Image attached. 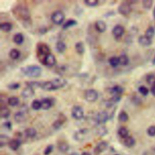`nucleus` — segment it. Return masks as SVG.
<instances>
[{"label":"nucleus","instance_id":"e433bc0d","mask_svg":"<svg viewBox=\"0 0 155 155\" xmlns=\"http://www.w3.org/2000/svg\"><path fill=\"white\" fill-rule=\"evenodd\" d=\"M10 57L13 59H17L20 57V52L16 48H13L9 52Z\"/></svg>","mask_w":155,"mask_h":155},{"label":"nucleus","instance_id":"aec40b11","mask_svg":"<svg viewBox=\"0 0 155 155\" xmlns=\"http://www.w3.org/2000/svg\"><path fill=\"white\" fill-rule=\"evenodd\" d=\"M26 112L21 110L18 111L14 115V119L17 123H21L24 121L26 119Z\"/></svg>","mask_w":155,"mask_h":155},{"label":"nucleus","instance_id":"72a5a7b5","mask_svg":"<svg viewBox=\"0 0 155 155\" xmlns=\"http://www.w3.org/2000/svg\"><path fill=\"white\" fill-rule=\"evenodd\" d=\"M77 21L75 20H73V19H69V20H67L66 23H64L63 24V29L66 30L68 28H69L70 27H72V26H76L77 24Z\"/></svg>","mask_w":155,"mask_h":155},{"label":"nucleus","instance_id":"20e7f679","mask_svg":"<svg viewBox=\"0 0 155 155\" xmlns=\"http://www.w3.org/2000/svg\"><path fill=\"white\" fill-rule=\"evenodd\" d=\"M65 18L64 13L61 10H57L54 12L51 16L52 21L56 24H61L63 23Z\"/></svg>","mask_w":155,"mask_h":155},{"label":"nucleus","instance_id":"412c9836","mask_svg":"<svg viewBox=\"0 0 155 155\" xmlns=\"http://www.w3.org/2000/svg\"><path fill=\"white\" fill-rule=\"evenodd\" d=\"M10 115V111L7 107L5 106V105L1 106V108H0V116H1V118H8L9 117Z\"/></svg>","mask_w":155,"mask_h":155},{"label":"nucleus","instance_id":"7c9ffc66","mask_svg":"<svg viewBox=\"0 0 155 155\" xmlns=\"http://www.w3.org/2000/svg\"><path fill=\"white\" fill-rule=\"evenodd\" d=\"M117 134L120 136L121 138L125 139L128 136V130L127 128L124 127H120L117 131Z\"/></svg>","mask_w":155,"mask_h":155},{"label":"nucleus","instance_id":"6e6552de","mask_svg":"<svg viewBox=\"0 0 155 155\" xmlns=\"http://www.w3.org/2000/svg\"><path fill=\"white\" fill-rule=\"evenodd\" d=\"M119 13L122 15H128L132 11V8L128 2H122L118 7Z\"/></svg>","mask_w":155,"mask_h":155},{"label":"nucleus","instance_id":"8fccbe9b","mask_svg":"<svg viewBox=\"0 0 155 155\" xmlns=\"http://www.w3.org/2000/svg\"><path fill=\"white\" fill-rule=\"evenodd\" d=\"M53 150V145H48L44 150V155H49Z\"/></svg>","mask_w":155,"mask_h":155},{"label":"nucleus","instance_id":"a19ab883","mask_svg":"<svg viewBox=\"0 0 155 155\" xmlns=\"http://www.w3.org/2000/svg\"><path fill=\"white\" fill-rule=\"evenodd\" d=\"M41 81H27L26 82V84L27 87H32L33 89L35 88H40Z\"/></svg>","mask_w":155,"mask_h":155},{"label":"nucleus","instance_id":"4be33fe9","mask_svg":"<svg viewBox=\"0 0 155 155\" xmlns=\"http://www.w3.org/2000/svg\"><path fill=\"white\" fill-rule=\"evenodd\" d=\"M42 104V109L44 110H48L52 106V101L50 98H44L41 101Z\"/></svg>","mask_w":155,"mask_h":155},{"label":"nucleus","instance_id":"f704fd0d","mask_svg":"<svg viewBox=\"0 0 155 155\" xmlns=\"http://www.w3.org/2000/svg\"><path fill=\"white\" fill-rule=\"evenodd\" d=\"M19 102H20L19 99L16 96H11L9 98H8V104L12 107L16 106V105L19 104Z\"/></svg>","mask_w":155,"mask_h":155},{"label":"nucleus","instance_id":"c9c22d12","mask_svg":"<svg viewBox=\"0 0 155 155\" xmlns=\"http://www.w3.org/2000/svg\"><path fill=\"white\" fill-rule=\"evenodd\" d=\"M109 63L111 67H116L119 64H120L119 57H112L110 58L109 59Z\"/></svg>","mask_w":155,"mask_h":155},{"label":"nucleus","instance_id":"5701e85b","mask_svg":"<svg viewBox=\"0 0 155 155\" xmlns=\"http://www.w3.org/2000/svg\"><path fill=\"white\" fill-rule=\"evenodd\" d=\"M138 42L141 45L143 46H148L152 44L151 39L148 38L145 35L141 36L138 39Z\"/></svg>","mask_w":155,"mask_h":155},{"label":"nucleus","instance_id":"9d476101","mask_svg":"<svg viewBox=\"0 0 155 155\" xmlns=\"http://www.w3.org/2000/svg\"><path fill=\"white\" fill-rule=\"evenodd\" d=\"M55 63H56L55 57L52 53H49L47 55H46L42 63L43 64H44L47 67H52L55 64Z\"/></svg>","mask_w":155,"mask_h":155},{"label":"nucleus","instance_id":"423d86ee","mask_svg":"<svg viewBox=\"0 0 155 155\" xmlns=\"http://www.w3.org/2000/svg\"><path fill=\"white\" fill-rule=\"evenodd\" d=\"M84 98L87 101L94 102L97 100L98 98V92L94 89H89L84 93Z\"/></svg>","mask_w":155,"mask_h":155},{"label":"nucleus","instance_id":"de8ad7c7","mask_svg":"<svg viewBox=\"0 0 155 155\" xmlns=\"http://www.w3.org/2000/svg\"><path fill=\"white\" fill-rule=\"evenodd\" d=\"M20 87V84L18 83H13L8 85V89L10 90H16L18 89H19Z\"/></svg>","mask_w":155,"mask_h":155},{"label":"nucleus","instance_id":"f8f14e48","mask_svg":"<svg viewBox=\"0 0 155 155\" xmlns=\"http://www.w3.org/2000/svg\"><path fill=\"white\" fill-rule=\"evenodd\" d=\"M38 52L41 56H44L45 57L46 55L51 53V50L49 47L44 43H40L38 46Z\"/></svg>","mask_w":155,"mask_h":155},{"label":"nucleus","instance_id":"473e14b6","mask_svg":"<svg viewBox=\"0 0 155 155\" xmlns=\"http://www.w3.org/2000/svg\"><path fill=\"white\" fill-rule=\"evenodd\" d=\"M14 41L18 45H20L24 41V36L21 33H17L14 36Z\"/></svg>","mask_w":155,"mask_h":155},{"label":"nucleus","instance_id":"864d4df0","mask_svg":"<svg viewBox=\"0 0 155 155\" xmlns=\"http://www.w3.org/2000/svg\"><path fill=\"white\" fill-rule=\"evenodd\" d=\"M151 92L152 94L155 96V85L153 86L151 89Z\"/></svg>","mask_w":155,"mask_h":155},{"label":"nucleus","instance_id":"4d7b16f0","mask_svg":"<svg viewBox=\"0 0 155 155\" xmlns=\"http://www.w3.org/2000/svg\"><path fill=\"white\" fill-rule=\"evenodd\" d=\"M71 155H78V154L76 153H73Z\"/></svg>","mask_w":155,"mask_h":155},{"label":"nucleus","instance_id":"39448f33","mask_svg":"<svg viewBox=\"0 0 155 155\" xmlns=\"http://www.w3.org/2000/svg\"><path fill=\"white\" fill-rule=\"evenodd\" d=\"M110 118L109 115L106 111H101L96 113V120L97 125H101L106 122ZM96 125V126H97Z\"/></svg>","mask_w":155,"mask_h":155},{"label":"nucleus","instance_id":"2f4dec72","mask_svg":"<svg viewBox=\"0 0 155 155\" xmlns=\"http://www.w3.org/2000/svg\"><path fill=\"white\" fill-rule=\"evenodd\" d=\"M0 29L4 32H9L12 29V25L8 22L3 23L0 24Z\"/></svg>","mask_w":155,"mask_h":155},{"label":"nucleus","instance_id":"3c124183","mask_svg":"<svg viewBox=\"0 0 155 155\" xmlns=\"http://www.w3.org/2000/svg\"><path fill=\"white\" fill-rule=\"evenodd\" d=\"M147 134L151 137L155 136V126H150L147 129Z\"/></svg>","mask_w":155,"mask_h":155},{"label":"nucleus","instance_id":"5fc2aeb1","mask_svg":"<svg viewBox=\"0 0 155 155\" xmlns=\"http://www.w3.org/2000/svg\"><path fill=\"white\" fill-rule=\"evenodd\" d=\"M81 155H91L89 152H83L82 153Z\"/></svg>","mask_w":155,"mask_h":155},{"label":"nucleus","instance_id":"4468645a","mask_svg":"<svg viewBox=\"0 0 155 155\" xmlns=\"http://www.w3.org/2000/svg\"><path fill=\"white\" fill-rule=\"evenodd\" d=\"M108 143L105 141H101L98 143L95 148V153L97 155L100 154L107 150Z\"/></svg>","mask_w":155,"mask_h":155},{"label":"nucleus","instance_id":"9b49d317","mask_svg":"<svg viewBox=\"0 0 155 155\" xmlns=\"http://www.w3.org/2000/svg\"><path fill=\"white\" fill-rule=\"evenodd\" d=\"M125 32V29L121 25L115 26L112 30V34L115 38H119L124 35Z\"/></svg>","mask_w":155,"mask_h":155},{"label":"nucleus","instance_id":"bf43d9fd","mask_svg":"<svg viewBox=\"0 0 155 155\" xmlns=\"http://www.w3.org/2000/svg\"><path fill=\"white\" fill-rule=\"evenodd\" d=\"M116 155H119V154H116Z\"/></svg>","mask_w":155,"mask_h":155},{"label":"nucleus","instance_id":"ea45409f","mask_svg":"<svg viewBox=\"0 0 155 155\" xmlns=\"http://www.w3.org/2000/svg\"><path fill=\"white\" fill-rule=\"evenodd\" d=\"M118 119L121 122H127L128 119V115L126 111H121L118 115Z\"/></svg>","mask_w":155,"mask_h":155},{"label":"nucleus","instance_id":"603ef678","mask_svg":"<svg viewBox=\"0 0 155 155\" xmlns=\"http://www.w3.org/2000/svg\"><path fill=\"white\" fill-rule=\"evenodd\" d=\"M3 126L8 130H10L12 128V123L10 121H6L3 124Z\"/></svg>","mask_w":155,"mask_h":155},{"label":"nucleus","instance_id":"6e6d98bb","mask_svg":"<svg viewBox=\"0 0 155 155\" xmlns=\"http://www.w3.org/2000/svg\"><path fill=\"white\" fill-rule=\"evenodd\" d=\"M153 16L154 18V19H155V7L154 8V10H153Z\"/></svg>","mask_w":155,"mask_h":155},{"label":"nucleus","instance_id":"0eeeda50","mask_svg":"<svg viewBox=\"0 0 155 155\" xmlns=\"http://www.w3.org/2000/svg\"><path fill=\"white\" fill-rule=\"evenodd\" d=\"M71 115L73 118H75V119H81L84 117V110L81 106L75 105L72 109Z\"/></svg>","mask_w":155,"mask_h":155},{"label":"nucleus","instance_id":"6ab92c4d","mask_svg":"<svg viewBox=\"0 0 155 155\" xmlns=\"http://www.w3.org/2000/svg\"><path fill=\"white\" fill-rule=\"evenodd\" d=\"M95 26V29H96V30L100 33L104 32L107 29L106 24H105V22L102 20H99L96 21Z\"/></svg>","mask_w":155,"mask_h":155},{"label":"nucleus","instance_id":"4c0bfd02","mask_svg":"<svg viewBox=\"0 0 155 155\" xmlns=\"http://www.w3.org/2000/svg\"><path fill=\"white\" fill-rule=\"evenodd\" d=\"M119 63L122 66H127L129 63V59L126 54H122L119 56Z\"/></svg>","mask_w":155,"mask_h":155},{"label":"nucleus","instance_id":"c756f323","mask_svg":"<svg viewBox=\"0 0 155 155\" xmlns=\"http://www.w3.org/2000/svg\"><path fill=\"white\" fill-rule=\"evenodd\" d=\"M58 147V149L59 150V151L61 152H63V153L67 152L69 149V144H68L67 142L65 141H61V142H59Z\"/></svg>","mask_w":155,"mask_h":155},{"label":"nucleus","instance_id":"58836bf2","mask_svg":"<svg viewBox=\"0 0 155 155\" xmlns=\"http://www.w3.org/2000/svg\"><path fill=\"white\" fill-rule=\"evenodd\" d=\"M31 107L34 110H38L41 108H42L41 101L38 100H35L33 101L31 104Z\"/></svg>","mask_w":155,"mask_h":155},{"label":"nucleus","instance_id":"c85d7f7f","mask_svg":"<svg viewBox=\"0 0 155 155\" xmlns=\"http://www.w3.org/2000/svg\"><path fill=\"white\" fill-rule=\"evenodd\" d=\"M75 49L76 52L79 54V55H82L84 53L85 51V47L84 45V43L81 41H79L76 43L75 44Z\"/></svg>","mask_w":155,"mask_h":155},{"label":"nucleus","instance_id":"a878e982","mask_svg":"<svg viewBox=\"0 0 155 155\" xmlns=\"http://www.w3.org/2000/svg\"><path fill=\"white\" fill-rule=\"evenodd\" d=\"M56 50L59 53H63L66 50V45L65 43L62 41H58L56 44Z\"/></svg>","mask_w":155,"mask_h":155},{"label":"nucleus","instance_id":"c03bdc74","mask_svg":"<svg viewBox=\"0 0 155 155\" xmlns=\"http://www.w3.org/2000/svg\"><path fill=\"white\" fill-rule=\"evenodd\" d=\"M84 3L86 5L89 7H95L98 4V1L97 0H85Z\"/></svg>","mask_w":155,"mask_h":155},{"label":"nucleus","instance_id":"09e8293b","mask_svg":"<svg viewBox=\"0 0 155 155\" xmlns=\"http://www.w3.org/2000/svg\"><path fill=\"white\" fill-rule=\"evenodd\" d=\"M66 70V67L64 66H59L56 68V72H57L59 75H62Z\"/></svg>","mask_w":155,"mask_h":155},{"label":"nucleus","instance_id":"a211bd4d","mask_svg":"<svg viewBox=\"0 0 155 155\" xmlns=\"http://www.w3.org/2000/svg\"><path fill=\"white\" fill-rule=\"evenodd\" d=\"M21 144V142L19 139H14L10 140L9 146L11 150L16 151L20 148Z\"/></svg>","mask_w":155,"mask_h":155},{"label":"nucleus","instance_id":"ddd939ff","mask_svg":"<svg viewBox=\"0 0 155 155\" xmlns=\"http://www.w3.org/2000/svg\"><path fill=\"white\" fill-rule=\"evenodd\" d=\"M66 117L64 115L61 114L59 116L58 118L53 123V128L55 130H59L63 126V124L66 121Z\"/></svg>","mask_w":155,"mask_h":155},{"label":"nucleus","instance_id":"1a4fd4ad","mask_svg":"<svg viewBox=\"0 0 155 155\" xmlns=\"http://www.w3.org/2000/svg\"><path fill=\"white\" fill-rule=\"evenodd\" d=\"M52 83L54 87V90H58L63 88L67 84V81L63 78H57L52 79Z\"/></svg>","mask_w":155,"mask_h":155},{"label":"nucleus","instance_id":"393cba45","mask_svg":"<svg viewBox=\"0 0 155 155\" xmlns=\"http://www.w3.org/2000/svg\"><path fill=\"white\" fill-rule=\"evenodd\" d=\"M10 141V139L8 136L5 135H0V147L3 148L5 145H9Z\"/></svg>","mask_w":155,"mask_h":155},{"label":"nucleus","instance_id":"79ce46f5","mask_svg":"<svg viewBox=\"0 0 155 155\" xmlns=\"http://www.w3.org/2000/svg\"><path fill=\"white\" fill-rule=\"evenodd\" d=\"M154 34H155V30L153 27H148L145 32V36L150 39L153 38Z\"/></svg>","mask_w":155,"mask_h":155},{"label":"nucleus","instance_id":"f257e3e1","mask_svg":"<svg viewBox=\"0 0 155 155\" xmlns=\"http://www.w3.org/2000/svg\"><path fill=\"white\" fill-rule=\"evenodd\" d=\"M12 12L18 20L23 23H28L30 20V11L24 5H17L12 10Z\"/></svg>","mask_w":155,"mask_h":155},{"label":"nucleus","instance_id":"2eb2a0df","mask_svg":"<svg viewBox=\"0 0 155 155\" xmlns=\"http://www.w3.org/2000/svg\"><path fill=\"white\" fill-rule=\"evenodd\" d=\"M121 100V96L115 95L113 96L109 100H108L105 102V105L107 108H111L114 106V105L117 102H119Z\"/></svg>","mask_w":155,"mask_h":155},{"label":"nucleus","instance_id":"f3484780","mask_svg":"<svg viewBox=\"0 0 155 155\" xmlns=\"http://www.w3.org/2000/svg\"><path fill=\"white\" fill-rule=\"evenodd\" d=\"M35 95V90L33 88L30 87H26L21 91V95L24 98H32Z\"/></svg>","mask_w":155,"mask_h":155},{"label":"nucleus","instance_id":"bb28decb","mask_svg":"<svg viewBox=\"0 0 155 155\" xmlns=\"http://www.w3.org/2000/svg\"><path fill=\"white\" fill-rule=\"evenodd\" d=\"M24 135L27 138H33L36 136L37 131L34 128H28L24 131Z\"/></svg>","mask_w":155,"mask_h":155},{"label":"nucleus","instance_id":"7ed1b4c3","mask_svg":"<svg viewBox=\"0 0 155 155\" xmlns=\"http://www.w3.org/2000/svg\"><path fill=\"white\" fill-rule=\"evenodd\" d=\"M89 136V130L87 128L80 129L74 134V138L77 141H84Z\"/></svg>","mask_w":155,"mask_h":155},{"label":"nucleus","instance_id":"37998d69","mask_svg":"<svg viewBox=\"0 0 155 155\" xmlns=\"http://www.w3.org/2000/svg\"><path fill=\"white\" fill-rule=\"evenodd\" d=\"M147 82L149 85H151L153 86L155 85V75H153V74H150V75H148L147 78Z\"/></svg>","mask_w":155,"mask_h":155},{"label":"nucleus","instance_id":"49530a36","mask_svg":"<svg viewBox=\"0 0 155 155\" xmlns=\"http://www.w3.org/2000/svg\"><path fill=\"white\" fill-rule=\"evenodd\" d=\"M153 3V2L152 0H144V1H142V5L145 9H149L151 8Z\"/></svg>","mask_w":155,"mask_h":155},{"label":"nucleus","instance_id":"dca6fc26","mask_svg":"<svg viewBox=\"0 0 155 155\" xmlns=\"http://www.w3.org/2000/svg\"><path fill=\"white\" fill-rule=\"evenodd\" d=\"M124 91V89L120 85H115L112 87L110 89L109 92L110 94L113 95V96L115 95H117V96H121Z\"/></svg>","mask_w":155,"mask_h":155},{"label":"nucleus","instance_id":"f03ea898","mask_svg":"<svg viewBox=\"0 0 155 155\" xmlns=\"http://www.w3.org/2000/svg\"><path fill=\"white\" fill-rule=\"evenodd\" d=\"M21 71L24 75L30 78L39 77L42 73L41 68L37 65H30L23 67L21 69Z\"/></svg>","mask_w":155,"mask_h":155},{"label":"nucleus","instance_id":"a18cd8bd","mask_svg":"<svg viewBox=\"0 0 155 155\" xmlns=\"http://www.w3.org/2000/svg\"><path fill=\"white\" fill-rule=\"evenodd\" d=\"M138 91L140 94L143 96H147L148 94V93H149L148 89L146 87L143 85L139 87L138 88Z\"/></svg>","mask_w":155,"mask_h":155},{"label":"nucleus","instance_id":"13d9d810","mask_svg":"<svg viewBox=\"0 0 155 155\" xmlns=\"http://www.w3.org/2000/svg\"><path fill=\"white\" fill-rule=\"evenodd\" d=\"M153 63H154V64H155V57H154V59L153 60Z\"/></svg>","mask_w":155,"mask_h":155},{"label":"nucleus","instance_id":"cd10ccee","mask_svg":"<svg viewBox=\"0 0 155 155\" xmlns=\"http://www.w3.org/2000/svg\"><path fill=\"white\" fill-rule=\"evenodd\" d=\"M95 131L96 132V134L100 136H104L105 135H107L108 133L107 129L104 126H101L100 125L96 126Z\"/></svg>","mask_w":155,"mask_h":155},{"label":"nucleus","instance_id":"b1692460","mask_svg":"<svg viewBox=\"0 0 155 155\" xmlns=\"http://www.w3.org/2000/svg\"><path fill=\"white\" fill-rule=\"evenodd\" d=\"M136 141L135 139L132 137V136H128L126 138L124 139V144L128 148H131L135 145Z\"/></svg>","mask_w":155,"mask_h":155}]
</instances>
